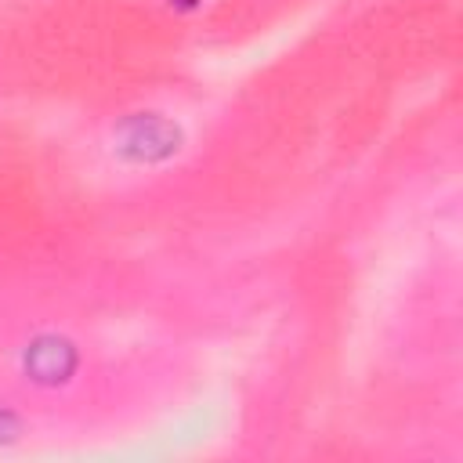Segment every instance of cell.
I'll use <instances>...</instances> for the list:
<instances>
[{
    "instance_id": "obj_2",
    "label": "cell",
    "mask_w": 463,
    "mask_h": 463,
    "mask_svg": "<svg viewBox=\"0 0 463 463\" xmlns=\"http://www.w3.org/2000/svg\"><path fill=\"white\" fill-rule=\"evenodd\" d=\"M76 369V347L65 336H40L25 351V373L36 383H61Z\"/></svg>"
},
{
    "instance_id": "obj_1",
    "label": "cell",
    "mask_w": 463,
    "mask_h": 463,
    "mask_svg": "<svg viewBox=\"0 0 463 463\" xmlns=\"http://www.w3.org/2000/svg\"><path fill=\"white\" fill-rule=\"evenodd\" d=\"M177 148H181V127L156 112L130 116L116 130V152L127 156L130 163H163Z\"/></svg>"
}]
</instances>
